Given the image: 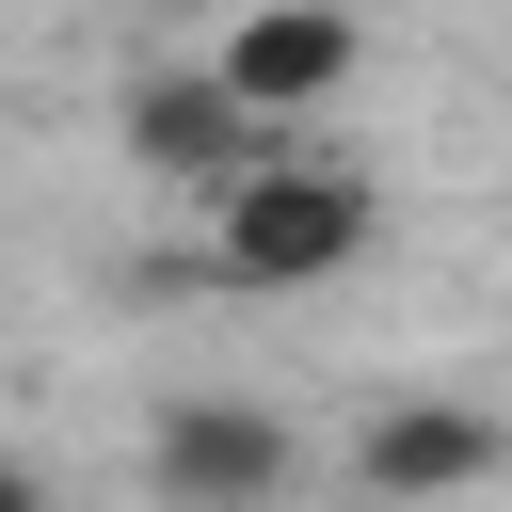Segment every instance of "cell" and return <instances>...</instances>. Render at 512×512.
<instances>
[{"label": "cell", "instance_id": "6da1fadb", "mask_svg": "<svg viewBox=\"0 0 512 512\" xmlns=\"http://www.w3.org/2000/svg\"><path fill=\"white\" fill-rule=\"evenodd\" d=\"M384 240V192L352 176V160H320V144H288V160H256L240 192H224V288H320V272H352Z\"/></svg>", "mask_w": 512, "mask_h": 512}, {"label": "cell", "instance_id": "7a4b0ae2", "mask_svg": "<svg viewBox=\"0 0 512 512\" xmlns=\"http://www.w3.org/2000/svg\"><path fill=\"white\" fill-rule=\"evenodd\" d=\"M144 480H160V512H256L288 480V416L272 400H160L144 416Z\"/></svg>", "mask_w": 512, "mask_h": 512}, {"label": "cell", "instance_id": "3957f363", "mask_svg": "<svg viewBox=\"0 0 512 512\" xmlns=\"http://www.w3.org/2000/svg\"><path fill=\"white\" fill-rule=\"evenodd\" d=\"M112 128H128V160H144V176H208V192H240L256 160H288V144H272L208 64H144V80L112 96Z\"/></svg>", "mask_w": 512, "mask_h": 512}, {"label": "cell", "instance_id": "277c9868", "mask_svg": "<svg viewBox=\"0 0 512 512\" xmlns=\"http://www.w3.org/2000/svg\"><path fill=\"white\" fill-rule=\"evenodd\" d=\"M352 64H368V32H352V16H304V0H288V16H240V32L208 48V80H224V96H240L272 144H288V112L352 96Z\"/></svg>", "mask_w": 512, "mask_h": 512}, {"label": "cell", "instance_id": "5b68a950", "mask_svg": "<svg viewBox=\"0 0 512 512\" xmlns=\"http://www.w3.org/2000/svg\"><path fill=\"white\" fill-rule=\"evenodd\" d=\"M496 464H512V432L480 400H384L368 416V496H400V512H432V496H464Z\"/></svg>", "mask_w": 512, "mask_h": 512}, {"label": "cell", "instance_id": "8992f818", "mask_svg": "<svg viewBox=\"0 0 512 512\" xmlns=\"http://www.w3.org/2000/svg\"><path fill=\"white\" fill-rule=\"evenodd\" d=\"M0 512H48V480H32V464H0Z\"/></svg>", "mask_w": 512, "mask_h": 512}]
</instances>
